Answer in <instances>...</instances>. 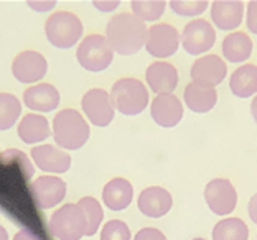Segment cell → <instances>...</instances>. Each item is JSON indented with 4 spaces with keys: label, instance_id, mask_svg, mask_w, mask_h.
<instances>
[{
    "label": "cell",
    "instance_id": "11",
    "mask_svg": "<svg viewBox=\"0 0 257 240\" xmlns=\"http://www.w3.org/2000/svg\"><path fill=\"white\" fill-rule=\"evenodd\" d=\"M83 110L92 125L96 127H107L114 120L115 109L110 102L109 92L104 89H89L83 96Z\"/></svg>",
    "mask_w": 257,
    "mask_h": 240
},
{
    "label": "cell",
    "instance_id": "32",
    "mask_svg": "<svg viewBox=\"0 0 257 240\" xmlns=\"http://www.w3.org/2000/svg\"><path fill=\"white\" fill-rule=\"evenodd\" d=\"M246 25L247 30L257 35V0H250L247 4V17H246Z\"/></svg>",
    "mask_w": 257,
    "mask_h": 240
},
{
    "label": "cell",
    "instance_id": "7",
    "mask_svg": "<svg viewBox=\"0 0 257 240\" xmlns=\"http://www.w3.org/2000/svg\"><path fill=\"white\" fill-rule=\"evenodd\" d=\"M180 48V33L170 23H155L149 28L145 50L150 56L165 58L173 56Z\"/></svg>",
    "mask_w": 257,
    "mask_h": 240
},
{
    "label": "cell",
    "instance_id": "30",
    "mask_svg": "<svg viewBox=\"0 0 257 240\" xmlns=\"http://www.w3.org/2000/svg\"><path fill=\"white\" fill-rule=\"evenodd\" d=\"M101 240H131V229L122 220H109L101 230Z\"/></svg>",
    "mask_w": 257,
    "mask_h": 240
},
{
    "label": "cell",
    "instance_id": "17",
    "mask_svg": "<svg viewBox=\"0 0 257 240\" xmlns=\"http://www.w3.org/2000/svg\"><path fill=\"white\" fill-rule=\"evenodd\" d=\"M32 158L42 171L45 173H66L71 168V156L61 148L53 145H40L32 148Z\"/></svg>",
    "mask_w": 257,
    "mask_h": 240
},
{
    "label": "cell",
    "instance_id": "10",
    "mask_svg": "<svg viewBox=\"0 0 257 240\" xmlns=\"http://www.w3.org/2000/svg\"><path fill=\"white\" fill-rule=\"evenodd\" d=\"M12 73L19 83L35 84L42 81L45 74L48 73V63L42 53L27 50L15 56L14 63H12Z\"/></svg>",
    "mask_w": 257,
    "mask_h": 240
},
{
    "label": "cell",
    "instance_id": "23",
    "mask_svg": "<svg viewBox=\"0 0 257 240\" xmlns=\"http://www.w3.org/2000/svg\"><path fill=\"white\" fill-rule=\"evenodd\" d=\"M51 135V127L45 115L28 114L19 124V137L28 145L40 143Z\"/></svg>",
    "mask_w": 257,
    "mask_h": 240
},
{
    "label": "cell",
    "instance_id": "25",
    "mask_svg": "<svg viewBox=\"0 0 257 240\" xmlns=\"http://www.w3.org/2000/svg\"><path fill=\"white\" fill-rule=\"evenodd\" d=\"M249 227L242 219L229 217L219 220L213 229V240H247Z\"/></svg>",
    "mask_w": 257,
    "mask_h": 240
},
{
    "label": "cell",
    "instance_id": "33",
    "mask_svg": "<svg viewBox=\"0 0 257 240\" xmlns=\"http://www.w3.org/2000/svg\"><path fill=\"white\" fill-rule=\"evenodd\" d=\"M94 7L101 12H112L119 7V2L117 0H114V2H101V0H97V2H94Z\"/></svg>",
    "mask_w": 257,
    "mask_h": 240
},
{
    "label": "cell",
    "instance_id": "6",
    "mask_svg": "<svg viewBox=\"0 0 257 240\" xmlns=\"http://www.w3.org/2000/svg\"><path fill=\"white\" fill-rule=\"evenodd\" d=\"M48 227L58 240H79L86 235V215L78 204H66L51 215Z\"/></svg>",
    "mask_w": 257,
    "mask_h": 240
},
{
    "label": "cell",
    "instance_id": "18",
    "mask_svg": "<svg viewBox=\"0 0 257 240\" xmlns=\"http://www.w3.org/2000/svg\"><path fill=\"white\" fill-rule=\"evenodd\" d=\"M60 102V92L53 84L48 83L35 84L23 92V104L35 112H53Z\"/></svg>",
    "mask_w": 257,
    "mask_h": 240
},
{
    "label": "cell",
    "instance_id": "35",
    "mask_svg": "<svg viewBox=\"0 0 257 240\" xmlns=\"http://www.w3.org/2000/svg\"><path fill=\"white\" fill-rule=\"evenodd\" d=\"M14 240H43L40 235H37L35 232L32 230H20V232H17V235L14 237Z\"/></svg>",
    "mask_w": 257,
    "mask_h": 240
},
{
    "label": "cell",
    "instance_id": "26",
    "mask_svg": "<svg viewBox=\"0 0 257 240\" xmlns=\"http://www.w3.org/2000/svg\"><path fill=\"white\" fill-rule=\"evenodd\" d=\"M22 104L19 97L9 92H0V130H9L19 122Z\"/></svg>",
    "mask_w": 257,
    "mask_h": 240
},
{
    "label": "cell",
    "instance_id": "2",
    "mask_svg": "<svg viewBox=\"0 0 257 240\" xmlns=\"http://www.w3.org/2000/svg\"><path fill=\"white\" fill-rule=\"evenodd\" d=\"M89 125L78 110L64 109L53 119V138L64 150H79L89 140Z\"/></svg>",
    "mask_w": 257,
    "mask_h": 240
},
{
    "label": "cell",
    "instance_id": "34",
    "mask_svg": "<svg viewBox=\"0 0 257 240\" xmlns=\"http://www.w3.org/2000/svg\"><path fill=\"white\" fill-rule=\"evenodd\" d=\"M247 212H249V217L252 219L254 224H257V192L250 197V201L247 204Z\"/></svg>",
    "mask_w": 257,
    "mask_h": 240
},
{
    "label": "cell",
    "instance_id": "19",
    "mask_svg": "<svg viewBox=\"0 0 257 240\" xmlns=\"http://www.w3.org/2000/svg\"><path fill=\"white\" fill-rule=\"evenodd\" d=\"M244 19V4L241 0H216L211 4V22L219 30H236Z\"/></svg>",
    "mask_w": 257,
    "mask_h": 240
},
{
    "label": "cell",
    "instance_id": "15",
    "mask_svg": "<svg viewBox=\"0 0 257 240\" xmlns=\"http://www.w3.org/2000/svg\"><path fill=\"white\" fill-rule=\"evenodd\" d=\"M139 210L145 217L159 219L170 212L173 206V197L165 188L160 186H150L145 188L139 196Z\"/></svg>",
    "mask_w": 257,
    "mask_h": 240
},
{
    "label": "cell",
    "instance_id": "38",
    "mask_svg": "<svg viewBox=\"0 0 257 240\" xmlns=\"http://www.w3.org/2000/svg\"><path fill=\"white\" fill-rule=\"evenodd\" d=\"M0 240H9V233L2 225H0Z\"/></svg>",
    "mask_w": 257,
    "mask_h": 240
},
{
    "label": "cell",
    "instance_id": "24",
    "mask_svg": "<svg viewBox=\"0 0 257 240\" xmlns=\"http://www.w3.org/2000/svg\"><path fill=\"white\" fill-rule=\"evenodd\" d=\"M231 92L236 97L247 99L257 94V66L255 64H242L231 74L229 79Z\"/></svg>",
    "mask_w": 257,
    "mask_h": 240
},
{
    "label": "cell",
    "instance_id": "28",
    "mask_svg": "<svg viewBox=\"0 0 257 240\" xmlns=\"http://www.w3.org/2000/svg\"><path fill=\"white\" fill-rule=\"evenodd\" d=\"M132 14L139 20L145 22H157L165 14L167 4L163 0H134L131 4Z\"/></svg>",
    "mask_w": 257,
    "mask_h": 240
},
{
    "label": "cell",
    "instance_id": "5",
    "mask_svg": "<svg viewBox=\"0 0 257 240\" xmlns=\"http://www.w3.org/2000/svg\"><path fill=\"white\" fill-rule=\"evenodd\" d=\"M76 58L86 71L101 73L112 64L114 51L109 46L106 37L102 35H87V37L79 43Z\"/></svg>",
    "mask_w": 257,
    "mask_h": 240
},
{
    "label": "cell",
    "instance_id": "21",
    "mask_svg": "<svg viewBox=\"0 0 257 240\" xmlns=\"http://www.w3.org/2000/svg\"><path fill=\"white\" fill-rule=\"evenodd\" d=\"M134 199V188L125 178H114L104 186L102 201L110 210H124Z\"/></svg>",
    "mask_w": 257,
    "mask_h": 240
},
{
    "label": "cell",
    "instance_id": "9",
    "mask_svg": "<svg viewBox=\"0 0 257 240\" xmlns=\"http://www.w3.org/2000/svg\"><path fill=\"white\" fill-rule=\"evenodd\" d=\"M216 43V32L213 25L204 19H195L185 25L182 35L183 50L191 56L203 55Z\"/></svg>",
    "mask_w": 257,
    "mask_h": 240
},
{
    "label": "cell",
    "instance_id": "16",
    "mask_svg": "<svg viewBox=\"0 0 257 240\" xmlns=\"http://www.w3.org/2000/svg\"><path fill=\"white\" fill-rule=\"evenodd\" d=\"M145 79L152 92L157 96L160 94H173V91L178 86V69L172 63L155 61L147 68Z\"/></svg>",
    "mask_w": 257,
    "mask_h": 240
},
{
    "label": "cell",
    "instance_id": "4",
    "mask_svg": "<svg viewBox=\"0 0 257 240\" xmlns=\"http://www.w3.org/2000/svg\"><path fill=\"white\" fill-rule=\"evenodd\" d=\"M46 38L48 42L60 50L73 48L83 37V23L79 17L71 12L60 10L46 20L45 25Z\"/></svg>",
    "mask_w": 257,
    "mask_h": 240
},
{
    "label": "cell",
    "instance_id": "36",
    "mask_svg": "<svg viewBox=\"0 0 257 240\" xmlns=\"http://www.w3.org/2000/svg\"><path fill=\"white\" fill-rule=\"evenodd\" d=\"M28 5L37 12H48L55 7V2H28Z\"/></svg>",
    "mask_w": 257,
    "mask_h": 240
},
{
    "label": "cell",
    "instance_id": "13",
    "mask_svg": "<svg viewBox=\"0 0 257 240\" xmlns=\"http://www.w3.org/2000/svg\"><path fill=\"white\" fill-rule=\"evenodd\" d=\"M150 114L159 127L173 128L183 119V104L175 94H160L152 101Z\"/></svg>",
    "mask_w": 257,
    "mask_h": 240
},
{
    "label": "cell",
    "instance_id": "12",
    "mask_svg": "<svg viewBox=\"0 0 257 240\" xmlns=\"http://www.w3.org/2000/svg\"><path fill=\"white\" fill-rule=\"evenodd\" d=\"M226 74H227V64L218 55H206L198 58L190 69L193 83H200L211 87L223 83Z\"/></svg>",
    "mask_w": 257,
    "mask_h": 240
},
{
    "label": "cell",
    "instance_id": "27",
    "mask_svg": "<svg viewBox=\"0 0 257 240\" xmlns=\"http://www.w3.org/2000/svg\"><path fill=\"white\" fill-rule=\"evenodd\" d=\"M78 206L83 209V212L86 215V235L92 237L97 232L99 225H101V222L104 219V212H102L101 204H99V201L96 197L86 196L83 199H79Z\"/></svg>",
    "mask_w": 257,
    "mask_h": 240
},
{
    "label": "cell",
    "instance_id": "31",
    "mask_svg": "<svg viewBox=\"0 0 257 240\" xmlns=\"http://www.w3.org/2000/svg\"><path fill=\"white\" fill-rule=\"evenodd\" d=\"M134 240H167V237L155 227H144L136 233Z\"/></svg>",
    "mask_w": 257,
    "mask_h": 240
},
{
    "label": "cell",
    "instance_id": "22",
    "mask_svg": "<svg viewBox=\"0 0 257 240\" xmlns=\"http://www.w3.org/2000/svg\"><path fill=\"white\" fill-rule=\"evenodd\" d=\"M252 50H254L252 40L244 32H232L229 35H226V38L223 40V46H221L224 60L236 64L247 61L250 55H252Z\"/></svg>",
    "mask_w": 257,
    "mask_h": 240
},
{
    "label": "cell",
    "instance_id": "1",
    "mask_svg": "<svg viewBox=\"0 0 257 240\" xmlns=\"http://www.w3.org/2000/svg\"><path fill=\"white\" fill-rule=\"evenodd\" d=\"M149 28L134 14H119L109 20L106 27V40L114 53L120 56L137 55L147 42Z\"/></svg>",
    "mask_w": 257,
    "mask_h": 240
},
{
    "label": "cell",
    "instance_id": "37",
    "mask_svg": "<svg viewBox=\"0 0 257 240\" xmlns=\"http://www.w3.org/2000/svg\"><path fill=\"white\" fill-rule=\"evenodd\" d=\"M250 115H252L254 122L257 124V96L252 99V102H250Z\"/></svg>",
    "mask_w": 257,
    "mask_h": 240
},
{
    "label": "cell",
    "instance_id": "39",
    "mask_svg": "<svg viewBox=\"0 0 257 240\" xmlns=\"http://www.w3.org/2000/svg\"><path fill=\"white\" fill-rule=\"evenodd\" d=\"M193 240H206V238H201V237H198V238H193Z\"/></svg>",
    "mask_w": 257,
    "mask_h": 240
},
{
    "label": "cell",
    "instance_id": "20",
    "mask_svg": "<svg viewBox=\"0 0 257 240\" xmlns=\"http://www.w3.org/2000/svg\"><path fill=\"white\" fill-rule=\"evenodd\" d=\"M183 97L186 107L195 114H206L209 110H213L214 105L218 104V91H216V87L193 83V81L185 87Z\"/></svg>",
    "mask_w": 257,
    "mask_h": 240
},
{
    "label": "cell",
    "instance_id": "29",
    "mask_svg": "<svg viewBox=\"0 0 257 240\" xmlns=\"http://www.w3.org/2000/svg\"><path fill=\"white\" fill-rule=\"evenodd\" d=\"M170 7L180 17H198L206 12L209 4L206 0H172Z\"/></svg>",
    "mask_w": 257,
    "mask_h": 240
},
{
    "label": "cell",
    "instance_id": "14",
    "mask_svg": "<svg viewBox=\"0 0 257 240\" xmlns=\"http://www.w3.org/2000/svg\"><path fill=\"white\" fill-rule=\"evenodd\" d=\"M32 196L38 207L51 209L66 196V183L56 176H40L32 184Z\"/></svg>",
    "mask_w": 257,
    "mask_h": 240
},
{
    "label": "cell",
    "instance_id": "8",
    "mask_svg": "<svg viewBox=\"0 0 257 240\" xmlns=\"http://www.w3.org/2000/svg\"><path fill=\"white\" fill-rule=\"evenodd\" d=\"M204 201L216 215H229L236 209L237 191L226 178L211 179L204 188Z\"/></svg>",
    "mask_w": 257,
    "mask_h": 240
},
{
    "label": "cell",
    "instance_id": "3",
    "mask_svg": "<svg viewBox=\"0 0 257 240\" xmlns=\"http://www.w3.org/2000/svg\"><path fill=\"white\" fill-rule=\"evenodd\" d=\"M110 102L124 115H139L149 105V91L142 81L136 78H122L110 89Z\"/></svg>",
    "mask_w": 257,
    "mask_h": 240
}]
</instances>
